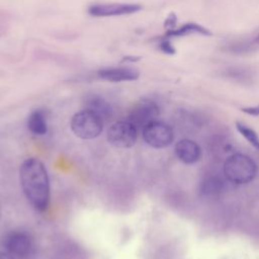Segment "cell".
<instances>
[{"instance_id": "ac0fdd59", "label": "cell", "mask_w": 259, "mask_h": 259, "mask_svg": "<svg viewBox=\"0 0 259 259\" xmlns=\"http://www.w3.org/2000/svg\"><path fill=\"white\" fill-rule=\"evenodd\" d=\"M176 23H177V17L174 13H171L166 18L164 25H165V27L168 28V30H170V29H174L176 27Z\"/></svg>"}, {"instance_id": "ba28073f", "label": "cell", "mask_w": 259, "mask_h": 259, "mask_svg": "<svg viewBox=\"0 0 259 259\" xmlns=\"http://www.w3.org/2000/svg\"><path fill=\"white\" fill-rule=\"evenodd\" d=\"M142 6L134 3H105L95 4L88 8V13L95 17H106L132 14L140 11Z\"/></svg>"}, {"instance_id": "5bb4252c", "label": "cell", "mask_w": 259, "mask_h": 259, "mask_svg": "<svg viewBox=\"0 0 259 259\" xmlns=\"http://www.w3.org/2000/svg\"><path fill=\"white\" fill-rule=\"evenodd\" d=\"M224 188L223 181L217 176H207L201 180L199 191L202 195H217Z\"/></svg>"}, {"instance_id": "30bf717a", "label": "cell", "mask_w": 259, "mask_h": 259, "mask_svg": "<svg viewBox=\"0 0 259 259\" xmlns=\"http://www.w3.org/2000/svg\"><path fill=\"white\" fill-rule=\"evenodd\" d=\"M97 75L100 79L109 82H123L137 80L140 73L138 70L130 67H113L101 69L98 71Z\"/></svg>"}, {"instance_id": "2e32d148", "label": "cell", "mask_w": 259, "mask_h": 259, "mask_svg": "<svg viewBox=\"0 0 259 259\" xmlns=\"http://www.w3.org/2000/svg\"><path fill=\"white\" fill-rule=\"evenodd\" d=\"M236 128L252 147H254L256 150H259V136L252 127L248 126L242 121H236Z\"/></svg>"}, {"instance_id": "9a60e30c", "label": "cell", "mask_w": 259, "mask_h": 259, "mask_svg": "<svg viewBox=\"0 0 259 259\" xmlns=\"http://www.w3.org/2000/svg\"><path fill=\"white\" fill-rule=\"evenodd\" d=\"M88 108L96 112L102 119L107 118L110 115L109 104L99 96H91L88 100Z\"/></svg>"}, {"instance_id": "8fae6325", "label": "cell", "mask_w": 259, "mask_h": 259, "mask_svg": "<svg viewBox=\"0 0 259 259\" xmlns=\"http://www.w3.org/2000/svg\"><path fill=\"white\" fill-rule=\"evenodd\" d=\"M221 75L226 79L241 83V84H250L254 80V72L251 68L247 66L232 65L223 68Z\"/></svg>"}, {"instance_id": "277c9868", "label": "cell", "mask_w": 259, "mask_h": 259, "mask_svg": "<svg viewBox=\"0 0 259 259\" xmlns=\"http://www.w3.org/2000/svg\"><path fill=\"white\" fill-rule=\"evenodd\" d=\"M5 252L16 259H26L34 252V241L24 231H11L3 238Z\"/></svg>"}, {"instance_id": "d6986e66", "label": "cell", "mask_w": 259, "mask_h": 259, "mask_svg": "<svg viewBox=\"0 0 259 259\" xmlns=\"http://www.w3.org/2000/svg\"><path fill=\"white\" fill-rule=\"evenodd\" d=\"M241 110L248 114V115H252V116H259V103L256 105H252V106H246V107H242Z\"/></svg>"}, {"instance_id": "8992f818", "label": "cell", "mask_w": 259, "mask_h": 259, "mask_svg": "<svg viewBox=\"0 0 259 259\" xmlns=\"http://www.w3.org/2000/svg\"><path fill=\"white\" fill-rule=\"evenodd\" d=\"M142 132L145 142L149 146L156 149L168 147L174 139L172 127L169 124L159 120L151 122Z\"/></svg>"}, {"instance_id": "5b68a950", "label": "cell", "mask_w": 259, "mask_h": 259, "mask_svg": "<svg viewBox=\"0 0 259 259\" xmlns=\"http://www.w3.org/2000/svg\"><path fill=\"white\" fill-rule=\"evenodd\" d=\"M137 139L138 130L128 120L114 122L107 132L108 142L116 148H131L136 144Z\"/></svg>"}, {"instance_id": "3957f363", "label": "cell", "mask_w": 259, "mask_h": 259, "mask_svg": "<svg viewBox=\"0 0 259 259\" xmlns=\"http://www.w3.org/2000/svg\"><path fill=\"white\" fill-rule=\"evenodd\" d=\"M70 125L73 133L78 138L91 140L101 134L103 130V119L93 110L86 108L73 115Z\"/></svg>"}, {"instance_id": "9c48e42d", "label": "cell", "mask_w": 259, "mask_h": 259, "mask_svg": "<svg viewBox=\"0 0 259 259\" xmlns=\"http://www.w3.org/2000/svg\"><path fill=\"white\" fill-rule=\"evenodd\" d=\"M175 155L179 161L190 165L200 159L201 150L196 142L189 139H182L175 146Z\"/></svg>"}, {"instance_id": "7c38bea8", "label": "cell", "mask_w": 259, "mask_h": 259, "mask_svg": "<svg viewBox=\"0 0 259 259\" xmlns=\"http://www.w3.org/2000/svg\"><path fill=\"white\" fill-rule=\"evenodd\" d=\"M191 34H199V35H210L211 32L205 26L197 23V22H186L174 29H170L166 32L165 36L167 37H179Z\"/></svg>"}, {"instance_id": "7a4b0ae2", "label": "cell", "mask_w": 259, "mask_h": 259, "mask_svg": "<svg viewBox=\"0 0 259 259\" xmlns=\"http://www.w3.org/2000/svg\"><path fill=\"white\" fill-rule=\"evenodd\" d=\"M224 173L232 183L247 184L255 178L257 165L252 158L245 154H234L226 160Z\"/></svg>"}, {"instance_id": "ffe728a7", "label": "cell", "mask_w": 259, "mask_h": 259, "mask_svg": "<svg viewBox=\"0 0 259 259\" xmlns=\"http://www.w3.org/2000/svg\"><path fill=\"white\" fill-rule=\"evenodd\" d=\"M0 259H15L11 255H9L7 252L0 251Z\"/></svg>"}, {"instance_id": "e0dca14e", "label": "cell", "mask_w": 259, "mask_h": 259, "mask_svg": "<svg viewBox=\"0 0 259 259\" xmlns=\"http://www.w3.org/2000/svg\"><path fill=\"white\" fill-rule=\"evenodd\" d=\"M167 37V36H166ZM159 49L167 54V55H174L175 54V48L173 46V44L170 41V39L167 37V38H163L160 40L159 42Z\"/></svg>"}, {"instance_id": "6da1fadb", "label": "cell", "mask_w": 259, "mask_h": 259, "mask_svg": "<svg viewBox=\"0 0 259 259\" xmlns=\"http://www.w3.org/2000/svg\"><path fill=\"white\" fill-rule=\"evenodd\" d=\"M19 178L23 193L38 211H45L50 203V181L44 163L37 158H28L20 166Z\"/></svg>"}, {"instance_id": "52a82bcc", "label": "cell", "mask_w": 259, "mask_h": 259, "mask_svg": "<svg viewBox=\"0 0 259 259\" xmlns=\"http://www.w3.org/2000/svg\"><path fill=\"white\" fill-rule=\"evenodd\" d=\"M159 113V106L154 101L143 100L133 107L128 115V121H131L138 131H143L148 124L157 120Z\"/></svg>"}, {"instance_id": "4fadbf2b", "label": "cell", "mask_w": 259, "mask_h": 259, "mask_svg": "<svg viewBox=\"0 0 259 259\" xmlns=\"http://www.w3.org/2000/svg\"><path fill=\"white\" fill-rule=\"evenodd\" d=\"M27 127L33 135H45L48 131L45 113L41 110H34L31 112L27 119Z\"/></svg>"}]
</instances>
